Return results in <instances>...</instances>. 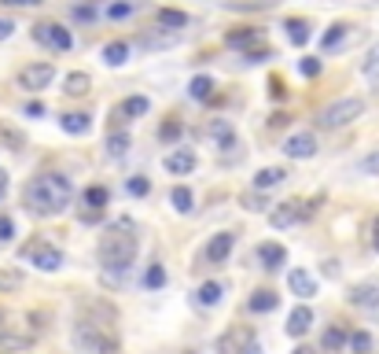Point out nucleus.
<instances>
[{"label":"nucleus","mask_w":379,"mask_h":354,"mask_svg":"<svg viewBox=\"0 0 379 354\" xmlns=\"http://www.w3.org/2000/svg\"><path fill=\"white\" fill-rule=\"evenodd\" d=\"M26 207L34 214H63L74 200V185L63 173H41L26 185Z\"/></svg>","instance_id":"1"},{"label":"nucleus","mask_w":379,"mask_h":354,"mask_svg":"<svg viewBox=\"0 0 379 354\" xmlns=\"http://www.w3.org/2000/svg\"><path fill=\"white\" fill-rule=\"evenodd\" d=\"M133 255H137V233H133V221L122 218V221H114L107 229V236L100 240V259L107 269L122 273V269L133 266Z\"/></svg>","instance_id":"2"},{"label":"nucleus","mask_w":379,"mask_h":354,"mask_svg":"<svg viewBox=\"0 0 379 354\" xmlns=\"http://www.w3.org/2000/svg\"><path fill=\"white\" fill-rule=\"evenodd\" d=\"M365 115V100H357V96H342V100L328 104L321 115H317V126L321 130H342V126H350L354 118Z\"/></svg>","instance_id":"3"},{"label":"nucleus","mask_w":379,"mask_h":354,"mask_svg":"<svg viewBox=\"0 0 379 354\" xmlns=\"http://www.w3.org/2000/svg\"><path fill=\"white\" fill-rule=\"evenodd\" d=\"M74 347L81 354H107L114 343H111V336H104L96 325H89V321H81V325L74 329Z\"/></svg>","instance_id":"4"},{"label":"nucleus","mask_w":379,"mask_h":354,"mask_svg":"<svg viewBox=\"0 0 379 354\" xmlns=\"http://www.w3.org/2000/svg\"><path fill=\"white\" fill-rule=\"evenodd\" d=\"M52 82H56V67H52V63H30V67L19 71V85L26 92H41Z\"/></svg>","instance_id":"5"},{"label":"nucleus","mask_w":379,"mask_h":354,"mask_svg":"<svg viewBox=\"0 0 379 354\" xmlns=\"http://www.w3.org/2000/svg\"><path fill=\"white\" fill-rule=\"evenodd\" d=\"M309 214H313V207H306L302 200H287V203H280L276 211L269 214V221H273V229H287V225L306 221Z\"/></svg>","instance_id":"6"},{"label":"nucleus","mask_w":379,"mask_h":354,"mask_svg":"<svg viewBox=\"0 0 379 354\" xmlns=\"http://www.w3.org/2000/svg\"><path fill=\"white\" fill-rule=\"evenodd\" d=\"M34 41H41V44H48V48H56V52H67V48L74 44L70 30H63L59 23H37V26H34Z\"/></svg>","instance_id":"7"},{"label":"nucleus","mask_w":379,"mask_h":354,"mask_svg":"<svg viewBox=\"0 0 379 354\" xmlns=\"http://www.w3.org/2000/svg\"><path fill=\"white\" fill-rule=\"evenodd\" d=\"M26 259L34 262L37 269H44V273L63 269V251L52 248V244H30V248H26Z\"/></svg>","instance_id":"8"},{"label":"nucleus","mask_w":379,"mask_h":354,"mask_svg":"<svg viewBox=\"0 0 379 354\" xmlns=\"http://www.w3.org/2000/svg\"><path fill=\"white\" fill-rule=\"evenodd\" d=\"M350 303H354L357 310H365L368 317H375V314H379V284H375V281L357 284L354 292H350Z\"/></svg>","instance_id":"9"},{"label":"nucleus","mask_w":379,"mask_h":354,"mask_svg":"<svg viewBox=\"0 0 379 354\" xmlns=\"http://www.w3.org/2000/svg\"><path fill=\"white\" fill-rule=\"evenodd\" d=\"M284 155L287 159H309V155H317V137H313V133H291L284 140Z\"/></svg>","instance_id":"10"},{"label":"nucleus","mask_w":379,"mask_h":354,"mask_svg":"<svg viewBox=\"0 0 379 354\" xmlns=\"http://www.w3.org/2000/svg\"><path fill=\"white\" fill-rule=\"evenodd\" d=\"M195 163H199V159H195V152H192V148H173L166 159H162V166H166L170 173H177V177L192 173V170H195Z\"/></svg>","instance_id":"11"},{"label":"nucleus","mask_w":379,"mask_h":354,"mask_svg":"<svg viewBox=\"0 0 379 354\" xmlns=\"http://www.w3.org/2000/svg\"><path fill=\"white\" fill-rule=\"evenodd\" d=\"M232 248H236V236L232 233H213L210 244H206V259L210 262H225L228 255H232Z\"/></svg>","instance_id":"12"},{"label":"nucleus","mask_w":379,"mask_h":354,"mask_svg":"<svg viewBox=\"0 0 379 354\" xmlns=\"http://www.w3.org/2000/svg\"><path fill=\"white\" fill-rule=\"evenodd\" d=\"M287 288L299 299H309V295H317V277H309L306 269H291L287 273Z\"/></svg>","instance_id":"13"},{"label":"nucleus","mask_w":379,"mask_h":354,"mask_svg":"<svg viewBox=\"0 0 379 354\" xmlns=\"http://www.w3.org/2000/svg\"><path fill=\"white\" fill-rule=\"evenodd\" d=\"M147 111H151V100H147V96H125V100L118 104V118L122 122H133V118L147 115Z\"/></svg>","instance_id":"14"},{"label":"nucleus","mask_w":379,"mask_h":354,"mask_svg":"<svg viewBox=\"0 0 379 354\" xmlns=\"http://www.w3.org/2000/svg\"><path fill=\"white\" fill-rule=\"evenodd\" d=\"M309 325H313V310L309 307H294L287 314V336H294V340H302V336L309 332Z\"/></svg>","instance_id":"15"},{"label":"nucleus","mask_w":379,"mask_h":354,"mask_svg":"<svg viewBox=\"0 0 379 354\" xmlns=\"http://www.w3.org/2000/svg\"><path fill=\"white\" fill-rule=\"evenodd\" d=\"M59 126H63V133L81 137V133H89V130H92V118L85 115V111H70V115H63V118H59Z\"/></svg>","instance_id":"16"},{"label":"nucleus","mask_w":379,"mask_h":354,"mask_svg":"<svg viewBox=\"0 0 379 354\" xmlns=\"http://www.w3.org/2000/svg\"><path fill=\"white\" fill-rule=\"evenodd\" d=\"M251 343H254L251 329H236V332H228L225 340H221V350H225V354H243Z\"/></svg>","instance_id":"17"},{"label":"nucleus","mask_w":379,"mask_h":354,"mask_svg":"<svg viewBox=\"0 0 379 354\" xmlns=\"http://www.w3.org/2000/svg\"><path fill=\"white\" fill-rule=\"evenodd\" d=\"M258 262L266 266V269H280V266L287 262V251L280 248V244H261L258 248Z\"/></svg>","instance_id":"18"},{"label":"nucleus","mask_w":379,"mask_h":354,"mask_svg":"<svg viewBox=\"0 0 379 354\" xmlns=\"http://www.w3.org/2000/svg\"><path fill=\"white\" fill-rule=\"evenodd\" d=\"M284 177H287V170H284V166H266V170H258V177H254V188H258V192H266V188L280 185Z\"/></svg>","instance_id":"19"},{"label":"nucleus","mask_w":379,"mask_h":354,"mask_svg":"<svg viewBox=\"0 0 379 354\" xmlns=\"http://www.w3.org/2000/svg\"><path fill=\"white\" fill-rule=\"evenodd\" d=\"M125 59H129V44L125 41H111L104 48V63H107V67H122Z\"/></svg>","instance_id":"20"},{"label":"nucleus","mask_w":379,"mask_h":354,"mask_svg":"<svg viewBox=\"0 0 379 354\" xmlns=\"http://www.w3.org/2000/svg\"><path fill=\"white\" fill-rule=\"evenodd\" d=\"M276 303H280V299L269 292V288H261V292H254V295H251V310H254V314H273V310H276Z\"/></svg>","instance_id":"21"},{"label":"nucleus","mask_w":379,"mask_h":354,"mask_svg":"<svg viewBox=\"0 0 379 354\" xmlns=\"http://www.w3.org/2000/svg\"><path fill=\"white\" fill-rule=\"evenodd\" d=\"M89 89H92V78H89V74H81V71L67 74V89H63L67 96H85Z\"/></svg>","instance_id":"22"},{"label":"nucleus","mask_w":379,"mask_h":354,"mask_svg":"<svg viewBox=\"0 0 379 354\" xmlns=\"http://www.w3.org/2000/svg\"><path fill=\"white\" fill-rule=\"evenodd\" d=\"M188 96H192V100H210V96H213V78H192V85H188Z\"/></svg>","instance_id":"23"},{"label":"nucleus","mask_w":379,"mask_h":354,"mask_svg":"<svg viewBox=\"0 0 379 354\" xmlns=\"http://www.w3.org/2000/svg\"><path fill=\"white\" fill-rule=\"evenodd\" d=\"M125 152H129V133H122V130L118 133H107V155L111 159H122Z\"/></svg>","instance_id":"24"},{"label":"nucleus","mask_w":379,"mask_h":354,"mask_svg":"<svg viewBox=\"0 0 379 354\" xmlns=\"http://www.w3.org/2000/svg\"><path fill=\"white\" fill-rule=\"evenodd\" d=\"M30 343H34V336H23V332H0V347H8V350H26Z\"/></svg>","instance_id":"25"},{"label":"nucleus","mask_w":379,"mask_h":354,"mask_svg":"<svg viewBox=\"0 0 379 354\" xmlns=\"http://www.w3.org/2000/svg\"><path fill=\"white\" fill-rule=\"evenodd\" d=\"M225 44L228 48H251V44H258V30H236V34L225 37Z\"/></svg>","instance_id":"26"},{"label":"nucleus","mask_w":379,"mask_h":354,"mask_svg":"<svg viewBox=\"0 0 379 354\" xmlns=\"http://www.w3.org/2000/svg\"><path fill=\"white\" fill-rule=\"evenodd\" d=\"M23 288V269H0V292H19Z\"/></svg>","instance_id":"27"},{"label":"nucleus","mask_w":379,"mask_h":354,"mask_svg":"<svg viewBox=\"0 0 379 354\" xmlns=\"http://www.w3.org/2000/svg\"><path fill=\"white\" fill-rule=\"evenodd\" d=\"M221 292H225V288H221L218 281H206V284L199 288V292H195V299H199V303H203V307H213V303H218V299H221Z\"/></svg>","instance_id":"28"},{"label":"nucleus","mask_w":379,"mask_h":354,"mask_svg":"<svg viewBox=\"0 0 379 354\" xmlns=\"http://www.w3.org/2000/svg\"><path fill=\"white\" fill-rule=\"evenodd\" d=\"M287 37H291V44H306L309 41V26L302 23V19H287Z\"/></svg>","instance_id":"29"},{"label":"nucleus","mask_w":379,"mask_h":354,"mask_svg":"<svg viewBox=\"0 0 379 354\" xmlns=\"http://www.w3.org/2000/svg\"><path fill=\"white\" fill-rule=\"evenodd\" d=\"M162 284H166V269H162L159 262L147 266V273H144V288H151V292H155V288H162Z\"/></svg>","instance_id":"30"},{"label":"nucleus","mask_w":379,"mask_h":354,"mask_svg":"<svg viewBox=\"0 0 379 354\" xmlns=\"http://www.w3.org/2000/svg\"><path fill=\"white\" fill-rule=\"evenodd\" d=\"M159 23L162 26H188V15L185 11H173V8H162L159 11Z\"/></svg>","instance_id":"31"},{"label":"nucleus","mask_w":379,"mask_h":354,"mask_svg":"<svg viewBox=\"0 0 379 354\" xmlns=\"http://www.w3.org/2000/svg\"><path fill=\"white\" fill-rule=\"evenodd\" d=\"M170 200H173V207H177V211H180V214H188V211H192V192H188L185 185H177V188H173V196H170Z\"/></svg>","instance_id":"32"},{"label":"nucleus","mask_w":379,"mask_h":354,"mask_svg":"<svg viewBox=\"0 0 379 354\" xmlns=\"http://www.w3.org/2000/svg\"><path fill=\"white\" fill-rule=\"evenodd\" d=\"M346 343H350L357 354H368L372 350V336L368 332H354V336H346Z\"/></svg>","instance_id":"33"},{"label":"nucleus","mask_w":379,"mask_h":354,"mask_svg":"<svg viewBox=\"0 0 379 354\" xmlns=\"http://www.w3.org/2000/svg\"><path fill=\"white\" fill-rule=\"evenodd\" d=\"M342 37H346V26H342V23H335V26H328V34L321 37V44H324V48H335Z\"/></svg>","instance_id":"34"},{"label":"nucleus","mask_w":379,"mask_h":354,"mask_svg":"<svg viewBox=\"0 0 379 354\" xmlns=\"http://www.w3.org/2000/svg\"><path fill=\"white\" fill-rule=\"evenodd\" d=\"M85 203H89V207H96V211H100V207H107V188L92 185V188L85 192Z\"/></svg>","instance_id":"35"},{"label":"nucleus","mask_w":379,"mask_h":354,"mask_svg":"<svg viewBox=\"0 0 379 354\" xmlns=\"http://www.w3.org/2000/svg\"><path fill=\"white\" fill-rule=\"evenodd\" d=\"M324 347H328V350L346 347V332H342V329H328V332H324Z\"/></svg>","instance_id":"36"},{"label":"nucleus","mask_w":379,"mask_h":354,"mask_svg":"<svg viewBox=\"0 0 379 354\" xmlns=\"http://www.w3.org/2000/svg\"><path fill=\"white\" fill-rule=\"evenodd\" d=\"M133 8L137 4H129V0H125V4H111L107 8V19H125V15H133Z\"/></svg>","instance_id":"37"},{"label":"nucleus","mask_w":379,"mask_h":354,"mask_svg":"<svg viewBox=\"0 0 379 354\" xmlns=\"http://www.w3.org/2000/svg\"><path fill=\"white\" fill-rule=\"evenodd\" d=\"M129 192H133V196H147V192H151V181H147V177H133V181H129Z\"/></svg>","instance_id":"38"},{"label":"nucleus","mask_w":379,"mask_h":354,"mask_svg":"<svg viewBox=\"0 0 379 354\" xmlns=\"http://www.w3.org/2000/svg\"><path fill=\"white\" fill-rule=\"evenodd\" d=\"M365 74H379V44H372V52H368V59H365Z\"/></svg>","instance_id":"39"},{"label":"nucleus","mask_w":379,"mask_h":354,"mask_svg":"<svg viewBox=\"0 0 379 354\" xmlns=\"http://www.w3.org/2000/svg\"><path fill=\"white\" fill-rule=\"evenodd\" d=\"M299 71H302L306 78H317V74H321V59H302Z\"/></svg>","instance_id":"40"},{"label":"nucleus","mask_w":379,"mask_h":354,"mask_svg":"<svg viewBox=\"0 0 379 354\" xmlns=\"http://www.w3.org/2000/svg\"><path fill=\"white\" fill-rule=\"evenodd\" d=\"M11 236H15V221L11 218H0V244H8Z\"/></svg>","instance_id":"41"},{"label":"nucleus","mask_w":379,"mask_h":354,"mask_svg":"<svg viewBox=\"0 0 379 354\" xmlns=\"http://www.w3.org/2000/svg\"><path fill=\"white\" fill-rule=\"evenodd\" d=\"M159 133H162V140H177L180 137V122H166Z\"/></svg>","instance_id":"42"},{"label":"nucleus","mask_w":379,"mask_h":354,"mask_svg":"<svg viewBox=\"0 0 379 354\" xmlns=\"http://www.w3.org/2000/svg\"><path fill=\"white\" fill-rule=\"evenodd\" d=\"M361 170H365V173H379V152H372L368 159H361Z\"/></svg>","instance_id":"43"},{"label":"nucleus","mask_w":379,"mask_h":354,"mask_svg":"<svg viewBox=\"0 0 379 354\" xmlns=\"http://www.w3.org/2000/svg\"><path fill=\"white\" fill-rule=\"evenodd\" d=\"M74 19H85V23H89V19H96V11H92L89 4H77V8H74Z\"/></svg>","instance_id":"44"},{"label":"nucleus","mask_w":379,"mask_h":354,"mask_svg":"<svg viewBox=\"0 0 379 354\" xmlns=\"http://www.w3.org/2000/svg\"><path fill=\"white\" fill-rule=\"evenodd\" d=\"M11 34H15V23L11 19H0V41H8Z\"/></svg>","instance_id":"45"},{"label":"nucleus","mask_w":379,"mask_h":354,"mask_svg":"<svg viewBox=\"0 0 379 354\" xmlns=\"http://www.w3.org/2000/svg\"><path fill=\"white\" fill-rule=\"evenodd\" d=\"M0 4H11V8H34L41 0H0Z\"/></svg>","instance_id":"46"},{"label":"nucleus","mask_w":379,"mask_h":354,"mask_svg":"<svg viewBox=\"0 0 379 354\" xmlns=\"http://www.w3.org/2000/svg\"><path fill=\"white\" fill-rule=\"evenodd\" d=\"M243 203H247V211H258V207H266V203H261V196H243Z\"/></svg>","instance_id":"47"},{"label":"nucleus","mask_w":379,"mask_h":354,"mask_svg":"<svg viewBox=\"0 0 379 354\" xmlns=\"http://www.w3.org/2000/svg\"><path fill=\"white\" fill-rule=\"evenodd\" d=\"M26 115H34V118H41V115H44V107H41V104L34 100V104H26Z\"/></svg>","instance_id":"48"},{"label":"nucleus","mask_w":379,"mask_h":354,"mask_svg":"<svg viewBox=\"0 0 379 354\" xmlns=\"http://www.w3.org/2000/svg\"><path fill=\"white\" fill-rule=\"evenodd\" d=\"M372 248L379 251V214H375V221H372Z\"/></svg>","instance_id":"49"},{"label":"nucleus","mask_w":379,"mask_h":354,"mask_svg":"<svg viewBox=\"0 0 379 354\" xmlns=\"http://www.w3.org/2000/svg\"><path fill=\"white\" fill-rule=\"evenodd\" d=\"M4 188H8V173L0 170V196H4Z\"/></svg>","instance_id":"50"},{"label":"nucleus","mask_w":379,"mask_h":354,"mask_svg":"<svg viewBox=\"0 0 379 354\" xmlns=\"http://www.w3.org/2000/svg\"><path fill=\"white\" fill-rule=\"evenodd\" d=\"M243 354H261V347H258V343H251V347H247Z\"/></svg>","instance_id":"51"},{"label":"nucleus","mask_w":379,"mask_h":354,"mask_svg":"<svg viewBox=\"0 0 379 354\" xmlns=\"http://www.w3.org/2000/svg\"><path fill=\"white\" fill-rule=\"evenodd\" d=\"M291 354H317V350H313V347H299V350H291Z\"/></svg>","instance_id":"52"}]
</instances>
